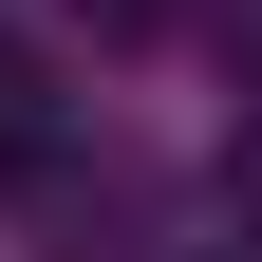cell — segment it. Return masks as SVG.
Listing matches in <instances>:
<instances>
[{
  "instance_id": "cell-1",
  "label": "cell",
  "mask_w": 262,
  "mask_h": 262,
  "mask_svg": "<svg viewBox=\"0 0 262 262\" xmlns=\"http://www.w3.org/2000/svg\"><path fill=\"white\" fill-rule=\"evenodd\" d=\"M225 206H244V244H262V113H244V150H225Z\"/></svg>"
}]
</instances>
